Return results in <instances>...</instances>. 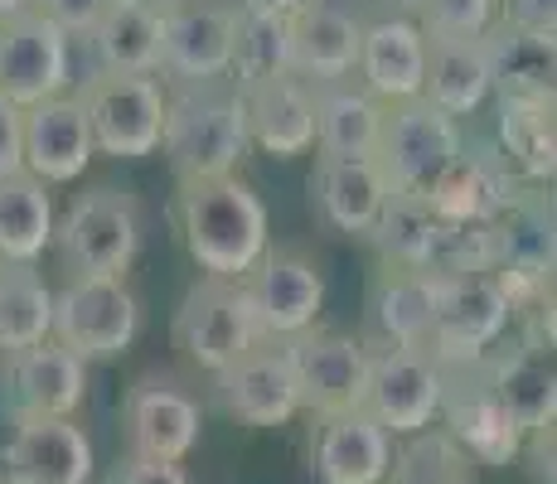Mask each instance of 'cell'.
Here are the masks:
<instances>
[{
  "label": "cell",
  "mask_w": 557,
  "mask_h": 484,
  "mask_svg": "<svg viewBox=\"0 0 557 484\" xmlns=\"http://www.w3.org/2000/svg\"><path fill=\"white\" fill-rule=\"evenodd\" d=\"M446 387H442V432L466 450L475 466H513L523 450V432L509 422V412L499 407L495 387L485 378V359L480 363H456L442 369Z\"/></svg>",
  "instance_id": "14"
},
{
  "label": "cell",
  "mask_w": 557,
  "mask_h": 484,
  "mask_svg": "<svg viewBox=\"0 0 557 484\" xmlns=\"http://www.w3.org/2000/svg\"><path fill=\"white\" fill-rule=\"evenodd\" d=\"M388 179H383L373 156H315V175H310V203L335 233L349 238H369L379 223L383 203H388Z\"/></svg>",
  "instance_id": "24"
},
{
  "label": "cell",
  "mask_w": 557,
  "mask_h": 484,
  "mask_svg": "<svg viewBox=\"0 0 557 484\" xmlns=\"http://www.w3.org/2000/svg\"><path fill=\"white\" fill-rule=\"evenodd\" d=\"M432 306H436V276L422 272H388L383 266L373 286V320L388 349H426L432 335Z\"/></svg>",
  "instance_id": "36"
},
{
  "label": "cell",
  "mask_w": 557,
  "mask_h": 484,
  "mask_svg": "<svg viewBox=\"0 0 557 484\" xmlns=\"http://www.w3.org/2000/svg\"><path fill=\"white\" fill-rule=\"evenodd\" d=\"M286 25H292V78L310 83V88L355 83L363 39V20L355 10L335 5V0H306L296 15H286Z\"/></svg>",
  "instance_id": "20"
},
{
  "label": "cell",
  "mask_w": 557,
  "mask_h": 484,
  "mask_svg": "<svg viewBox=\"0 0 557 484\" xmlns=\"http://www.w3.org/2000/svg\"><path fill=\"white\" fill-rule=\"evenodd\" d=\"M199 432H203V407L185 383L165 378V373H146L126 393V440H132V456L180 466L199 446Z\"/></svg>",
  "instance_id": "16"
},
{
  "label": "cell",
  "mask_w": 557,
  "mask_h": 484,
  "mask_svg": "<svg viewBox=\"0 0 557 484\" xmlns=\"http://www.w3.org/2000/svg\"><path fill=\"white\" fill-rule=\"evenodd\" d=\"M5 397L15 422L25 417H78L88 402V363L53 339L5 353Z\"/></svg>",
  "instance_id": "19"
},
{
  "label": "cell",
  "mask_w": 557,
  "mask_h": 484,
  "mask_svg": "<svg viewBox=\"0 0 557 484\" xmlns=\"http://www.w3.org/2000/svg\"><path fill=\"white\" fill-rule=\"evenodd\" d=\"M248 141L276 160H296L315 150V88L301 78H276L243 92Z\"/></svg>",
  "instance_id": "26"
},
{
  "label": "cell",
  "mask_w": 557,
  "mask_h": 484,
  "mask_svg": "<svg viewBox=\"0 0 557 484\" xmlns=\"http://www.w3.org/2000/svg\"><path fill=\"white\" fill-rule=\"evenodd\" d=\"M442 387L446 373L426 349H379L369 363L363 412L393 440L417 436L442 417Z\"/></svg>",
  "instance_id": "13"
},
{
  "label": "cell",
  "mask_w": 557,
  "mask_h": 484,
  "mask_svg": "<svg viewBox=\"0 0 557 484\" xmlns=\"http://www.w3.org/2000/svg\"><path fill=\"white\" fill-rule=\"evenodd\" d=\"M282 349L292 359L301 412L339 417L363 407V387H369V363H373V349L363 339L339 335V330H306Z\"/></svg>",
  "instance_id": "11"
},
{
  "label": "cell",
  "mask_w": 557,
  "mask_h": 484,
  "mask_svg": "<svg viewBox=\"0 0 557 484\" xmlns=\"http://www.w3.org/2000/svg\"><path fill=\"white\" fill-rule=\"evenodd\" d=\"M219 387V402L233 422L243 426H286L296 412H301V393H296V378H292V359H286L282 344H257L252 353H243L238 363L213 378Z\"/></svg>",
  "instance_id": "18"
},
{
  "label": "cell",
  "mask_w": 557,
  "mask_h": 484,
  "mask_svg": "<svg viewBox=\"0 0 557 484\" xmlns=\"http://www.w3.org/2000/svg\"><path fill=\"white\" fill-rule=\"evenodd\" d=\"M355 78H363L359 88L383 107L422 97V78H426L422 25H417L412 15H383V20H373V25H363Z\"/></svg>",
  "instance_id": "22"
},
{
  "label": "cell",
  "mask_w": 557,
  "mask_h": 484,
  "mask_svg": "<svg viewBox=\"0 0 557 484\" xmlns=\"http://www.w3.org/2000/svg\"><path fill=\"white\" fill-rule=\"evenodd\" d=\"M495 150L529 189L553 185L557 175V122L553 102H499V141Z\"/></svg>",
  "instance_id": "35"
},
{
  "label": "cell",
  "mask_w": 557,
  "mask_h": 484,
  "mask_svg": "<svg viewBox=\"0 0 557 484\" xmlns=\"http://www.w3.org/2000/svg\"><path fill=\"white\" fill-rule=\"evenodd\" d=\"M393 460V436L369 412L315 417L310 440V475L320 484H383Z\"/></svg>",
  "instance_id": "23"
},
{
  "label": "cell",
  "mask_w": 557,
  "mask_h": 484,
  "mask_svg": "<svg viewBox=\"0 0 557 484\" xmlns=\"http://www.w3.org/2000/svg\"><path fill=\"white\" fill-rule=\"evenodd\" d=\"M252 150L243 92L223 83H180L165 102V136L160 156L170 160L180 185L238 175V160Z\"/></svg>",
  "instance_id": "2"
},
{
  "label": "cell",
  "mask_w": 557,
  "mask_h": 484,
  "mask_svg": "<svg viewBox=\"0 0 557 484\" xmlns=\"http://www.w3.org/2000/svg\"><path fill=\"white\" fill-rule=\"evenodd\" d=\"M499 20L513 29H533V35L557 39V0H499Z\"/></svg>",
  "instance_id": "42"
},
{
  "label": "cell",
  "mask_w": 557,
  "mask_h": 484,
  "mask_svg": "<svg viewBox=\"0 0 557 484\" xmlns=\"http://www.w3.org/2000/svg\"><path fill=\"white\" fill-rule=\"evenodd\" d=\"M460 146H466L460 122L436 112L426 97H412V102L383 107V132L373 160H379L393 194H426L460 156Z\"/></svg>",
  "instance_id": "8"
},
{
  "label": "cell",
  "mask_w": 557,
  "mask_h": 484,
  "mask_svg": "<svg viewBox=\"0 0 557 484\" xmlns=\"http://www.w3.org/2000/svg\"><path fill=\"white\" fill-rule=\"evenodd\" d=\"M25 175V112L0 97V179Z\"/></svg>",
  "instance_id": "41"
},
{
  "label": "cell",
  "mask_w": 557,
  "mask_h": 484,
  "mask_svg": "<svg viewBox=\"0 0 557 484\" xmlns=\"http://www.w3.org/2000/svg\"><path fill=\"white\" fill-rule=\"evenodd\" d=\"M485 378L495 387L499 407L509 412V422L529 440L533 432H548L557 417V369L548 349H529V344H513V349H495L485 359Z\"/></svg>",
  "instance_id": "27"
},
{
  "label": "cell",
  "mask_w": 557,
  "mask_h": 484,
  "mask_svg": "<svg viewBox=\"0 0 557 484\" xmlns=\"http://www.w3.org/2000/svg\"><path fill=\"white\" fill-rule=\"evenodd\" d=\"M243 5H257V10H272V15H296L306 0H243Z\"/></svg>",
  "instance_id": "44"
},
{
  "label": "cell",
  "mask_w": 557,
  "mask_h": 484,
  "mask_svg": "<svg viewBox=\"0 0 557 484\" xmlns=\"http://www.w3.org/2000/svg\"><path fill=\"white\" fill-rule=\"evenodd\" d=\"M53 247V199L39 179H0V266H35Z\"/></svg>",
  "instance_id": "34"
},
{
  "label": "cell",
  "mask_w": 557,
  "mask_h": 484,
  "mask_svg": "<svg viewBox=\"0 0 557 484\" xmlns=\"http://www.w3.org/2000/svg\"><path fill=\"white\" fill-rule=\"evenodd\" d=\"M175 349L195 363L199 373L219 378L228 363H238L243 353H252L262 339L252 315V296L243 282H219V276H199L185 290L175 310Z\"/></svg>",
  "instance_id": "6"
},
{
  "label": "cell",
  "mask_w": 557,
  "mask_h": 484,
  "mask_svg": "<svg viewBox=\"0 0 557 484\" xmlns=\"http://www.w3.org/2000/svg\"><path fill=\"white\" fill-rule=\"evenodd\" d=\"M276 78H292V25H286V15H272V10H257L238 0L228 83L238 92H248Z\"/></svg>",
  "instance_id": "33"
},
{
  "label": "cell",
  "mask_w": 557,
  "mask_h": 484,
  "mask_svg": "<svg viewBox=\"0 0 557 484\" xmlns=\"http://www.w3.org/2000/svg\"><path fill=\"white\" fill-rule=\"evenodd\" d=\"M383 5H393V15H412V20H417V10H422V0H383Z\"/></svg>",
  "instance_id": "46"
},
{
  "label": "cell",
  "mask_w": 557,
  "mask_h": 484,
  "mask_svg": "<svg viewBox=\"0 0 557 484\" xmlns=\"http://www.w3.org/2000/svg\"><path fill=\"white\" fill-rule=\"evenodd\" d=\"M509 325H513L509 300L490 272L436 276V306H432L426 353H432L442 369L490 359V353L505 344Z\"/></svg>",
  "instance_id": "7"
},
{
  "label": "cell",
  "mask_w": 557,
  "mask_h": 484,
  "mask_svg": "<svg viewBox=\"0 0 557 484\" xmlns=\"http://www.w3.org/2000/svg\"><path fill=\"white\" fill-rule=\"evenodd\" d=\"M499 20V0H422L417 25L426 39H485Z\"/></svg>",
  "instance_id": "39"
},
{
  "label": "cell",
  "mask_w": 557,
  "mask_h": 484,
  "mask_svg": "<svg viewBox=\"0 0 557 484\" xmlns=\"http://www.w3.org/2000/svg\"><path fill=\"white\" fill-rule=\"evenodd\" d=\"M53 247L73 266V276L126 282L141 252V199L122 185H88L69 199L63 219H53Z\"/></svg>",
  "instance_id": "3"
},
{
  "label": "cell",
  "mask_w": 557,
  "mask_h": 484,
  "mask_svg": "<svg viewBox=\"0 0 557 484\" xmlns=\"http://www.w3.org/2000/svg\"><path fill=\"white\" fill-rule=\"evenodd\" d=\"M136 335H141V300L116 276H73L63 290H53L49 339L73 359H122Z\"/></svg>",
  "instance_id": "4"
},
{
  "label": "cell",
  "mask_w": 557,
  "mask_h": 484,
  "mask_svg": "<svg viewBox=\"0 0 557 484\" xmlns=\"http://www.w3.org/2000/svg\"><path fill=\"white\" fill-rule=\"evenodd\" d=\"M383 132V102H373L359 83L315 88V156H373Z\"/></svg>",
  "instance_id": "32"
},
{
  "label": "cell",
  "mask_w": 557,
  "mask_h": 484,
  "mask_svg": "<svg viewBox=\"0 0 557 484\" xmlns=\"http://www.w3.org/2000/svg\"><path fill=\"white\" fill-rule=\"evenodd\" d=\"M63 92H73V39L39 10L0 20V97L25 112Z\"/></svg>",
  "instance_id": "9"
},
{
  "label": "cell",
  "mask_w": 557,
  "mask_h": 484,
  "mask_svg": "<svg viewBox=\"0 0 557 484\" xmlns=\"http://www.w3.org/2000/svg\"><path fill=\"white\" fill-rule=\"evenodd\" d=\"M112 5L116 0H35L39 15H49L69 39H88Z\"/></svg>",
  "instance_id": "40"
},
{
  "label": "cell",
  "mask_w": 557,
  "mask_h": 484,
  "mask_svg": "<svg viewBox=\"0 0 557 484\" xmlns=\"http://www.w3.org/2000/svg\"><path fill=\"white\" fill-rule=\"evenodd\" d=\"M243 286L252 296V315L267 344H292L296 335L315 330L325 310V272L306 247H267Z\"/></svg>",
  "instance_id": "10"
},
{
  "label": "cell",
  "mask_w": 557,
  "mask_h": 484,
  "mask_svg": "<svg viewBox=\"0 0 557 484\" xmlns=\"http://www.w3.org/2000/svg\"><path fill=\"white\" fill-rule=\"evenodd\" d=\"M485 63H490V97L499 102H553L557 88V39L533 35V29H513L505 20L490 25Z\"/></svg>",
  "instance_id": "25"
},
{
  "label": "cell",
  "mask_w": 557,
  "mask_h": 484,
  "mask_svg": "<svg viewBox=\"0 0 557 484\" xmlns=\"http://www.w3.org/2000/svg\"><path fill=\"white\" fill-rule=\"evenodd\" d=\"M490 252L495 276H553L557 266V233H553V199L543 189H523L519 199L490 223Z\"/></svg>",
  "instance_id": "28"
},
{
  "label": "cell",
  "mask_w": 557,
  "mask_h": 484,
  "mask_svg": "<svg viewBox=\"0 0 557 484\" xmlns=\"http://www.w3.org/2000/svg\"><path fill=\"white\" fill-rule=\"evenodd\" d=\"M422 97L451 122L475 116L490 102V63L480 39H426Z\"/></svg>",
  "instance_id": "29"
},
{
  "label": "cell",
  "mask_w": 557,
  "mask_h": 484,
  "mask_svg": "<svg viewBox=\"0 0 557 484\" xmlns=\"http://www.w3.org/2000/svg\"><path fill=\"white\" fill-rule=\"evenodd\" d=\"M92 466V440L73 417H25L0 456L10 484H88Z\"/></svg>",
  "instance_id": "17"
},
{
  "label": "cell",
  "mask_w": 557,
  "mask_h": 484,
  "mask_svg": "<svg viewBox=\"0 0 557 484\" xmlns=\"http://www.w3.org/2000/svg\"><path fill=\"white\" fill-rule=\"evenodd\" d=\"M92 156L98 150H92V132H88L78 92L25 107V175L29 179H39L45 189L78 185Z\"/></svg>",
  "instance_id": "21"
},
{
  "label": "cell",
  "mask_w": 557,
  "mask_h": 484,
  "mask_svg": "<svg viewBox=\"0 0 557 484\" xmlns=\"http://www.w3.org/2000/svg\"><path fill=\"white\" fill-rule=\"evenodd\" d=\"M383 484H475V460L446 432L426 426V432L403 436L398 446H393Z\"/></svg>",
  "instance_id": "38"
},
{
  "label": "cell",
  "mask_w": 557,
  "mask_h": 484,
  "mask_svg": "<svg viewBox=\"0 0 557 484\" xmlns=\"http://www.w3.org/2000/svg\"><path fill=\"white\" fill-rule=\"evenodd\" d=\"M25 10H35V0H0V20L25 15Z\"/></svg>",
  "instance_id": "45"
},
{
  "label": "cell",
  "mask_w": 557,
  "mask_h": 484,
  "mask_svg": "<svg viewBox=\"0 0 557 484\" xmlns=\"http://www.w3.org/2000/svg\"><path fill=\"white\" fill-rule=\"evenodd\" d=\"M175 219L189 262L219 282H248V272L272 247V219H267L262 194L238 175L180 185Z\"/></svg>",
  "instance_id": "1"
},
{
  "label": "cell",
  "mask_w": 557,
  "mask_h": 484,
  "mask_svg": "<svg viewBox=\"0 0 557 484\" xmlns=\"http://www.w3.org/2000/svg\"><path fill=\"white\" fill-rule=\"evenodd\" d=\"M112 484H189V475H185V466H170V460L126 456L122 466L112 470Z\"/></svg>",
  "instance_id": "43"
},
{
  "label": "cell",
  "mask_w": 557,
  "mask_h": 484,
  "mask_svg": "<svg viewBox=\"0 0 557 484\" xmlns=\"http://www.w3.org/2000/svg\"><path fill=\"white\" fill-rule=\"evenodd\" d=\"M83 116H88L92 150L112 160H146L160 150L165 136V102L170 88L160 78L136 73H92L78 88Z\"/></svg>",
  "instance_id": "5"
},
{
  "label": "cell",
  "mask_w": 557,
  "mask_h": 484,
  "mask_svg": "<svg viewBox=\"0 0 557 484\" xmlns=\"http://www.w3.org/2000/svg\"><path fill=\"white\" fill-rule=\"evenodd\" d=\"M92 73H136V78H160V10L146 0H116L102 15V25L88 35Z\"/></svg>",
  "instance_id": "30"
},
{
  "label": "cell",
  "mask_w": 557,
  "mask_h": 484,
  "mask_svg": "<svg viewBox=\"0 0 557 484\" xmlns=\"http://www.w3.org/2000/svg\"><path fill=\"white\" fill-rule=\"evenodd\" d=\"M233 0H180L160 15V83H223L233 63Z\"/></svg>",
  "instance_id": "12"
},
{
  "label": "cell",
  "mask_w": 557,
  "mask_h": 484,
  "mask_svg": "<svg viewBox=\"0 0 557 484\" xmlns=\"http://www.w3.org/2000/svg\"><path fill=\"white\" fill-rule=\"evenodd\" d=\"M53 290L35 266H0V359L49 339Z\"/></svg>",
  "instance_id": "37"
},
{
  "label": "cell",
  "mask_w": 557,
  "mask_h": 484,
  "mask_svg": "<svg viewBox=\"0 0 557 484\" xmlns=\"http://www.w3.org/2000/svg\"><path fill=\"white\" fill-rule=\"evenodd\" d=\"M0 484H10V475H5V470H0Z\"/></svg>",
  "instance_id": "47"
},
{
  "label": "cell",
  "mask_w": 557,
  "mask_h": 484,
  "mask_svg": "<svg viewBox=\"0 0 557 484\" xmlns=\"http://www.w3.org/2000/svg\"><path fill=\"white\" fill-rule=\"evenodd\" d=\"M369 243L379 247L388 272H422L432 276L436 243H442V219L432 213L426 194H388L379 223L369 228Z\"/></svg>",
  "instance_id": "31"
},
{
  "label": "cell",
  "mask_w": 557,
  "mask_h": 484,
  "mask_svg": "<svg viewBox=\"0 0 557 484\" xmlns=\"http://www.w3.org/2000/svg\"><path fill=\"white\" fill-rule=\"evenodd\" d=\"M523 189L529 185L509 170V160L495 150V141H475V146L466 141L460 156L446 165V175L426 189V203H432V213L442 223L490 228Z\"/></svg>",
  "instance_id": "15"
}]
</instances>
